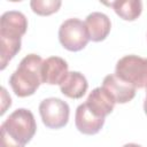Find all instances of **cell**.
Here are the masks:
<instances>
[{"mask_svg":"<svg viewBox=\"0 0 147 147\" xmlns=\"http://www.w3.org/2000/svg\"><path fill=\"white\" fill-rule=\"evenodd\" d=\"M36 131L33 114L25 108H18L1 124V147H24L33 138Z\"/></svg>","mask_w":147,"mask_h":147,"instance_id":"obj_1","label":"cell"},{"mask_svg":"<svg viewBox=\"0 0 147 147\" xmlns=\"http://www.w3.org/2000/svg\"><path fill=\"white\" fill-rule=\"evenodd\" d=\"M44 60L37 54H29L22 59L17 69L11 74L9 84L20 98L32 95L41 82V65Z\"/></svg>","mask_w":147,"mask_h":147,"instance_id":"obj_2","label":"cell"},{"mask_svg":"<svg viewBox=\"0 0 147 147\" xmlns=\"http://www.w3.org/2000/svg\"><path fill=\"white\" fill-rule=\"evenodd\" d=\"M115 74L136 88H147V59L125 55L116 63Z\"/></svg>","mask_w":147,"mask_h":147,"instance_id":"obj_3","label":"cell"},{"mask_svg":"<svg viewBox=\"0 0 147 147\" xmlns=\"http://www.w3.org/2000/svg\"><path fill=\"white\" fill-rule=\"evenodd\" d=\"M59 40L61 45L70 52H78L85 48L90 38L84 22L78 18L65 20L59 29Z\"/></svg>","mask_w":147,"mask_h":147,"instance_id":"obj_4","label":"cell"},{"mask_svg":"<svg viewBox=\"0 0 147 147\" xmlns=\"http://www.w3.org/2000/svg\"><path fill=\"white\" fill-rule=\"evenodd\" d=\"M39 114L48 129H61L67 125L70 115L68 103L59 98H47L39 105Z\"/></svg>","mask_w":147,"mask_h":147,"instance_id":"obj_5","label":"cell"},{"mask_svg":"<svg viewBox=\"0 0 147 147\" xmlns=\"http://www.w3.org/2000/svg\"><path fill=\"white\" fill-rule=\"evenodd\" d=\"M28 30V20L21 11L9 10L0 18V38L21 39Z\"/></svg>","mask_w":147,"mask_h":147,"instance_id":"obj_6","label":"cell"},{"mask_svg":"<svg viewBox=\"0 0 147 147\" xmlns=\"http://www.w3.org/2000/svg\"><path fill=\"white\" fill-rule=\"evenodd\" d=\"M102 87L113 96L116 103H127L136 95V87L116 74L108 75L103 78Z\"/></svg>","mask_w":147,"mask_h":147,"instance_id":"obj_7","label":"cell"},{"mask_svg":"<svg viewBox=\"0 0 147 147\" xmlns=\"http://www.w3.org/2000/svg\"><path fill=\"white\" fill-rule=\"evenodd\" d=\"M68 63L65 60L59 56H51L44 60L41 65V82L48 85H60L67 75Z\"/></svg>","mask_w":147,"mask_h":147,"instance_id":"obj_8","label":"cell"},{"mask_svg":"<svg viewBox=\"0 0 147 147\" xmlns=\"http://www.w3.org/2000/svg\"><path fill=\"white\" fill-rule=\"evenodd\" d=\"M75 124L80 133L92 136V134H96L102 129L105 124V118L94 115L84 102L79 105L76 109Z\"/></svg>","mask_w":147,"mask_h":147,"instance_id":"obj_9","label":"cell"},{"mask_svg":"<svg viewBox=\"0 0 147 147\" xmlns=\"http://www.w3.org/2000/svg\"><path fill=\"white\" fill-rule=\"evenodd\" d=\"M84 24L90 40L95 42L105 40L111 29V23L109 17L106 14L99 11H94L86 17Z\"/></svg>","mask_w":147,"mask_h":147,"instance_id":"obj_10","label":"cell"},{"mask_svg":"<svg viewBox=\"0 0 147 147\" xmlns=\"http://www.w3.org/2000/svg\"><path fill=\"white\" fill-rule=\"evenodd\" d=\"M85 103L94 115L105 118L113 111L116 102L103 87H96L88 94Z\"/></svg>","mask_w":147,"mask_h":147,"instance_id":"obj_11","label":"cell"},{"mask_svg":"<svg viewBox=\"0 0 147 147\" xmlns=\"http://www.w3.org/2000/svg\"><path fill=\"white\" fill-rule=\"evenodd\" d=\"M88 88V83L85 76L78 71H71L60 84L62 94L71 99H80L85 95Z\"/></svg>","mask_w":147,"mask_h":147,"instance_id":"obj_12","label":"cell"},{"mask_svg":"<svg viewBox=\"0 0 147 147\" xmlns=\"http://www.w3.org/2000/svg\"><path fill=\"white\" fill-rule=\"evenodd\" d=\"M111 7L115 13L125 21L137 20L142 11V2L140 0H126V1H113L105 3Z\"/></svg>","mask_w":147,"mask_h":147,"instance_id":"obj_13","label":"cell"},{"mask_svg":"<svg viewBox=\"0 0 147 147\" xmlns=\"http://www.w3.org/2000/svg\"><path fill=\"white\" fill-rule=\"evenodd\" d=\"M62 2L59 0H32L30 2V7L33 13L40 16H48L56 13Z\"/></svg>","mask_w":147,"mask_h":147,"instance_id":"obj_14","label":"cell"},{"mask_svg":"<svg viewBox=\"0 0 147 147\" xmlns=\"http://www.w3.org/2000/svg\"><path fill=\"white\" fill-rule=\"evenodd\" d=\"M144 110H145V114L147 115V92H146V98L144 101Z\"/></svg>","mask_w":147,"mask_h":147,"instance_id":"obj_15","label":"cell"},{"mask_svg":"<svg viewBox=\"0 0 147 147\" xmlns=\"http://www.w3.org/2000/svg\"><path fill=\"white\" fill-rule=\"evenodd\" d=\"M123 147H141V146H140V145H137V144H132V142H131V144H125Z\"/></svg>","mask_w":147,"mask_h":147,"instance_id":"obj_16","label":"cell"}]
</instances>
